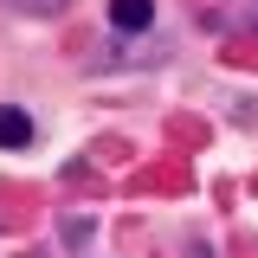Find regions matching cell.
<instances>
[{
  "instance_id": "cell-3",
  "label": "cell",
  "mask_w": 258,
  "mask_h": 258,
  "mask_svg": "<svg viewBox=\"0 0 258 258\" xmlns=\"http://www.w3.org/2000/svg\"><path fill=\"white\" fill-rule=\"evenodd\" d=\"M13 7H20V13H58L64 0H13Z\"/></svg>"
},
{
  "instance_id": "cell-1",
  "label": "cell",
  "mask_w": 258,
  "mask_h": 258,
  "mask_svg": "<svg viewBox=\"0 0 258 258\" xmlns=\"http://www.w3.org/2000/svg\"><path fill=\"white\" fill-rule=\"evenodd\" d=\"M155 20V0H110V26L116 32H149Z\"/></svg>"
},
{
  "instance_id": "cell-2",
  "label": "cell",
  "mask_w": 258,
  "mask_h": 258,
  "mask_svg": "<svg viewBox=\"0 0 258 258\" xmlns=\"http://www.w3.org/2000/svg\"><path fill=\"white\" fill-rule=\"evenodd\" d=\"M26 142H32V116L13 110V103H0V149H26Z\"/></svg>"
}]
</instances>
